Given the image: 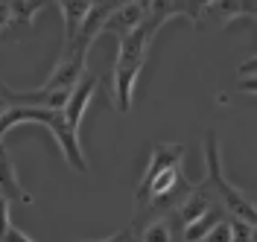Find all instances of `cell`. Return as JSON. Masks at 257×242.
<instances>
[{"mask_svg": "<svg viewBox=\"0 0 257 242\" xmlns=\"http://www.w3.org/2000/svg\"><path fill=\"white\" fill-rule=\"evenodd\" d=\"M138 65H114V108L120 114H126L132 108V97H135V85L141 79Z\"/></svg>", "mask_w": 257, "mask_h": 242, "instance_id": "obj_6", "label": "cell"}, {"mask_svg": "<svg viewBox=\"0 0 257 242\" xmlns=\"http://www.w3.org/2000/svg\"><path fill=\"white\" fill-rule=\"evenodd\" d=\"M219 222H225V207L222 204H213L205 216H199L196 222L181 227V242H202Z\"/></svg>", "mask_w": 257, "mask_h": 242, "instance_id": "obj_10", "label": "cell"}, {"mask_svg": "<svg viewBox=\"0 0 257 242\" xmlns=\"http://www.w3.org/2000/svg\"><path fill=\"white\" fill-rule=\"evenodd\" d=\"M210 3H216V0H187V18L193 21V27L199 24V18H202V12L208 9Z\"/></svg>", "mask_w": 257, "mask_h": 242, "instance_id": "obj_13", "label": "cell"}, {"mask_svg": "<svg viewBox=\"0 0 257 242\" xmlns=\"http://www.w3.org/2000/svg\"><path fill=\"white\" fill-rule=\"evenodd\" d=\"M0 193L6 195V198H18L21 204H32V193H27L24 187H21V178H18V169L12 158H9V152H6V146L0 143Z\"/></svg>", "mask_w": 257, "mask_h": 242, "instance_id": "obj_8", "label": "cell"}, {"mask_svg": "<svg viewBox=\"0 0 257 242\" xmlns=\"http://www.w3.org/2000/svg\"><path fill=\"white\" fill-rule=\"evenodd\" d=\"M9 24H12V6H9L6 0H0V27L6 30Z\"/></svg>", "mask_w": 257, "mask_h": 242, "instance_id": "obj_15", "label": "cell"}, {"mask_svg": "<svg viewBox=\"0 0 257 242\" xmlns=\"http://www.w3.org/2000/svg\"><path fill=\"white\" fill-rule=\"evenodd\" d=\"M0 91H3V85H0Z\"/></svg>", "mask_w": 257, "mask_h": 242, "instance_id": "obj_22", "label": "cell"}, {"mask_svg": "<svg viewBox=\"0 0 257 242\" xmlns=\"http://www.w3.org/2000/svg\"><path fill=\"white\" fill-rule=\"evenodd\" d=\"M94 242H132V230H117L114 236H108V239H94Z\"/></svg>", "mask_w": 257, "mask_h": 242, "instance_id": "obj_18", "label": "cell"}, {"mask_svg": "<svg viewBox=\"0 0 257 242\" xmlns=\"http://www.w3.org/2000/svg\"><path fill=\"white\" fill-rule=\"evenodd\" d=\"M9 6H12V21L24 24V27H30L32 21L38 18V12L47 6V0H12Z\"/></svg>", "mask_w": 257, "mask_h": 242, "instance_id": "obj_11", "label": "cell"}, {"mask_svg": "<svg viewBox=\"0 0 257 242\" xmlns=\"http://www.w3.org/2000/svg\"><path fill=\"white\" fill-rule=\"evenodd\" d=\"M251 242H257V225L251 227Z\"/></svg>", "mask_w": 257, "mask_h": 242, "instance_id": "obj_20", "label": "cell"}, {"mask_svg": "<svg viewBox=\"0 0 257 242\" xmlns=\"http://www.w3.org/2000/svg\"><path fill=\"white\" fill-rule=\"evenodd\" d=\"M12 227V213H9V198L0 193V242L6 236V230Z\"/></svg>", "mask_w": 257, "mask_h": 242, "instance_id": "obj_12", "label": "cell"}, {"mask_svg": "<svg viewBox=\"0 0 257 242\" xmlns=\"http://www.w3.org/2000/svg\"><path fill=\"white\" fill-rule=\"evenodd\" d=\"M91 50L79 47V44H64L56 65L50 70V76L41 82L44 91H73L79 79L85 76V62H88Z\"/></svg>", "mask_w": 257, "mask_h": 242, "instance_id": "obj_2", "label": "cell"}, {"mask_svg": "<svg viewBox=\"0 0 257 242\" xmlns=\"http://www.w3.org/2000/svg\"><path fill=\"white\" fill-rule=\"evenodd\" d=\"M56 3H59V12H62L64 21V44H73L88 12H91V6H94V0H56Z\"/></svg>", "mask_w": 257, "mask_h": 242, "instance_id": "obj_9", "label": "cell"}, {"mask_svg": "<svg viewBox=\"0 0 257 242\" xmlns=\"http://www.w3.org/2000/svg\"><path fill=\"white\" fill-rule=\"evenodd\" d=\"M205 181L213 187V193L219 198V204L225 207L228 219H240V222H248L254 227L257 225V207L248 195L242 193L240 187H234L222 172V149H219V137L216 131H208L205 134Z\"/></svg>", "mask_w": 257, "mask_h": 242, "instance_id": "obj_1", "label": "cell"}, {"mask_svg": "<svg viewBox=\"0 0 257 242\" xmlns=\"http://www.w3.org/2000/svg\"><path fill=\"white\" fill-rule=\"evenodd\" d=\"M96 76H82L79 79V85L70 91V99H67V105L62 108V114H64V120H67V126L73 131H79V126H82V117H85V111H88V105H91V99H94V94H96Z\"/></svg>", "mask_w": 257, "mask_h": 242, "instance_id": "obj_5", "label": "cell"}, {"mask_svg": "<svg viewBox=\"0 0 257 242\" xmlns=\"http://www.w3.org/2000/svg\"><path fill=\"white\" fill-rule=\"evenodd\" d=\"M237 73H240V76H257V56H254V59H248L245 65H240Z\"/></svg>", "mask_w": 257, "mask_h": 242, "instance_id": "obj_17", "label": "cell"}, {"mask_svg": "<svg viewBox=\"0 0 257 242\" xmlns=\"http://www.w3.org/2000/svg\"><path fill=\"white\" fill-rule=\"evenodd\" d=\"M240 91H242V94H251V97H257V76H245V79L240 82Z\"/></svg>", "mask_w": 257, "mask_h": 242, "instance_id": "obj_16", "label": "cell"}, {"mask_svg": "<svg viewBox=\"0 0 257 242\" xmlns=\"http://www.w3.org/2000/svg\"><path fill=\"white\" fill-rule=\"evenodd\" d=\"M205 18H210V24H205L202 30H208V27H213V30L222 27L225 30L231 21H240V18H248V21L257 24V0H216V3H210L208 9L202 12L199 21H205Z\"/></svg>", "mask_w": 257, "mask_h": 242, "instance_id": "obj_3", "label": "cell"}, {"mask_svg": "<svg viewBox=\"0 0 257 242\" xmlns=\"http://www.w3.org/2000/svg\"><path fill=\"white\" fill-rule=\"evenodd\" d=\"M146 15H149V0L123 3V6H117L111 15H108V24H105V33L102 35H117V41H120V38H126L128 33H135V30L146 21Z\"/></svg>", "mask_w": 257, "mask_h": 242, "instance_id": "obj_4", "label": "cell"}, {"mask_svg": "<svg viewBox=\"0 0 257 242\" xmlns=\"http://www.w3.org/2000/svg\"><path fill=\"white\" fill-rule=\"evenodd\" d=\"M3 33H6V30H3V27H0V38H3Z\"/></svg>", "mask_w": 257, "mask_h": 242, "instance_id": "obj_21", "label": "cell"}, {"mask_svg": "<svg viewBox=\"0 0 257 242\" xmlns=\"http://www.w3.org/2000/svg\"><path fill=\"white\" fill-rule=\"evenodd\" d=\"M184 146L181 143H155L152 146V155H149V166L141 175V181H152L155 175H161L164 169H173V166H181L184 163Z\"/></svg>", "mask_w": 257, "mask_h": 242, "instance_id": "obj_7", "label": "cell"}, {"mask_svg": "<svg viewBox=\"0 0 257 242\" xmlns=\"http://www.w3.org/2000/svg\"><path fill=\"white\" fill-rule=\"evenodd\" d=\"M9 108H12V105H9V99H6L3 94H0V120H3V114L9 111Z\"/></svg>", "mask_w": 257, "mask_h": 242, "instance_id": "obj_19", "label": "cell"}, {"mask_svg": "<svg viewBox=\"0 0 257 242\" xmlns=\"http://www.w3.org/2000/svg\"><path fill=\"white\" fill-rule=\"evenodd\" d=\"M3 242H35L32 239V236H27V233H24V230H21V227H9V230H6V236H3Z\"/></svg>", "mask_w": 257, "mask_h": 242, "instance_id": "obj_14", "label": "cell"}]
</instances>
